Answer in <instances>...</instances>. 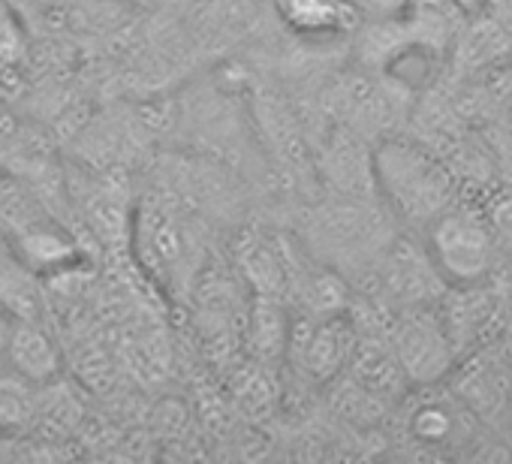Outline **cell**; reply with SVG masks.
Instances as JSON below:
<instances>
[{
	"instance_id": "cell-7",
	"label": "cell",
	"mask_w": 512,
	"mask_h": 464,
	"mask_svg": "<svg viewBox=\"0 0 512 464\" xmlns=\"http://www.w3.org/2000/svg\"><path fill=\"white\" fill-rule=\"evenodd\" d=\"M458 422H461L458 404L434 395L422 398L410 413V431L422 443H449V437H455L458 431Z\"/></svg>"
},
{
	"instance_id": "cell-6",
	"label": "cell",
	"mask_w": 512,
	"mask_h": 464,
	"mask_svg": "<svg viewBox=\"0 0 512 464\" xmlns=\"http://www.w3.org/2000/svg\"><path fill=\"white\" fill-rule=\"evenodd\" d=\"M353 347H356V338L341 320H326L302 344L305 362L317 377H332L347 359H353Z\"/></svg>"
},
{
	"instance_id": "cell-3",
	"label": "cell",
	"mask_w": 512,
	"mask_h": 464,
	"mask_svg": "<svg viewBox=\"0 0 512 464\" xmlns=\"http://www.w3.org/2000/svg\"><path fill=\"white\" fill-rule=\"evenodd\" d=\"M389 347L395 353L404 380L422 389L437 386L452 371L458 353L434 305L401 308L392 323Z\"/></svg>"
},
{
	"instance_id": "cell-11",
	"label": "cell",
	"mask_w": 512,
	"mask_h": 464,
	"mask_svg": "<svg viewBox=\"0 0 512 464\" xmlns=\"http://www.w3.org/2000/svg\"><path fill=\"white\" fill-rule=\"evenodd\" d=\"M7 341H10V320L0 311V368L7 365Z\"/></svg>"
},
{
	"instance_id": "cell-1",
	"label": "cell",
	"mask_w": 512,
	"mask_h": 464,
	"mask_svg": "<svg viewBox=\"0 0 512 464\" xmlns=\"http://www.w3.org/2000/svg\"><path fill=\"white\" fill-rule=\"evenodd\" d=\"M371 178L392 214L413 229H425L458 199V175L446 157L407 136H389L374 148Z\"/></svg>"
},
{
	"instance_id": "cell-4",
	"label": "cell",
	"mask_w": 512,
	"mask_h": 464,
	"mask_svg": "<svg viewBox=\"0 0 512 464\" xmlns=\"http://www.w3.org/2000/svg\"><path fill=\"white\" fill-rule=\"evenodd\" d=\"M281 25L308 43H332L359 31L365 16L353 0H272Z\"/></svg>"
},
{
	"instance_id": "cell-8",
	"label": "cell",
	"mask_w": 512,
	"mask_h": 464,
	"mask_svg": "<svg viewBox=\"0 0 512 464\" xmlns=\"http://www.w3.org/2000/svg\"><path fill=\"white\" fill-rule=\"evenodd\" d=\"M19 251L25 257V266L31 263L34 269H58L76 257V248L61 236V232H55L49 226L28 229L19 239Z\"/></svg>"
},
{
	"instance_id": "cell-10",
	"label": "cell",
	"mask_w": 512,
	"mask_h": 464,
	"mask_svg": "<svg viewBox=\"0 0 512 464\" xmlns=\"http://www.w3.org/2000/svg\"><path fill=\"white\" fill-rule=\"evenodd\" d=\"M482 16H488L497 28H503L512 37V0H476Z\"/></svg>"
},
{
	"instance_id": "cell-2",
	"label": "cell",
	"mask_w": 512,
	"mask_h": 464,
	"mask_svg": "<svg viewBox=\"0 0 512 464\" xmlns=\"http://www.w3.org/2000/svg\"><path fill=\"white\" fill-rule=\"evenodd\" d=\"M422 242L446 287H479L497 260L494 223L464 199H455L422 229Z\"/></svg>"
},
{
	"instance_id": "cell-12",
	"label": "cell",
	"mask_w": 512,
	"mask_h": 464,
	"mask_svg": "<svg viewBox=\"0 0 512 464\" xmlns=\"http://www.w3.org/2000/svg\"><path fill=\"white\" fill-rule=\"evenodd\" d=\"M43 4H61V0H43Z\"/></svg>"
},
{
	"instance_id": "cell-5",
	"label": "cell",
	"mask_w": 512,
	"mask_h": 464,
	"mask_svg": "<svg viewBox=\"0 0 512 464\" xmlns=\"http://www.w3.org/2000/svg\"><path fill=\"white\" fill-rule=\"evenodd\" d=\"M7 365L31 383H43L58 371V347L55 341L28 317L10 323L7 341Z\"/></svg>"
},
{
	"instance_id": "cell-9",
	"label": "cell",
	"mask_w": 512,
	"mask_h": 464,
	"mask_svg": "<svg viewBox=\"0 0 512 464\" xmlns=\"http://www.w3.org/2000/svg\"><path fill=\"white\" fill-rule=\"evenodd\" d=\"M31 52V37H28V22L22 13L0 0V70L22 67Z\"/></svg>"
}]
</instances>
